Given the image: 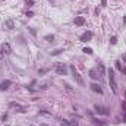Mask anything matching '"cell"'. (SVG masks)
Returning <instances> with one entry per match:
<instances>
[{
	"label": "cell",
	"instance_id": "1",
	"mask_svg": "<svg viewBox=\"0 0 126 126\" xmlns=\"http://www.w3.org/2000/svg\"><path fill=\"white\" fill-rule=\"evenodd\" d=\"M54 70H56V73H59V75H68V66H66L65 63H56L54 65Z\"/></svg>",
	"mask_w": 126,
	"mask_h": 126
},
{
	"label": "cell",
	"instance_id": "2",
	"mask_svg": "<svg viewBox=\"0 0 126 126\" xmlns=\"http://www.w3.org/2000/svg\"><path fill=\"white\" fill-rule=\"evenodd\" d=\"M70 70H72V73H73V78H75V81H76V82L79 84L81 87H84V85H85V82H84L82 76H81V75L78 73V70L75 69V66H70Z\"/></svg>",
	"mask_w": 126,
	"mask_h": 126
},
{
	"label": "cell",
	"instance_id": "3",
	"mask_svg": "<svg viewBox=\"0 0 126 126\" xmlns=\"http://www.w3.org/2000/svg\"><path fill=\"white\" fill-rule=\"evenodd\" d=\"M108 84H110L112 91L116 92V79H114V72H113V69L108 70Z\"/></svg>",
	"mask_w": 126,
	"mask_h": 126
},
{
	"label": "cell",
	"instance_id": "4",
	"mask_svg": "<svg viewBox=\"0 0 126 126\" xmlns=\"http://www.w3.org/2000/svg\"><path fill=\"white\" fill-rule=\"evenodd\" d=\"M94 108H95V112H97L98 114H104V116H107V114H108V110H107L106 107H103V106H98V104H97Z\"/></svg>",
	"mask_w": 126,
	"mask_h": 126
},
{
	"label": "cell",
	"instance_id": "5",
	"mask_svg": "<svg viewBox=\"0 0 126 126\" xmlns=\"http://www.w3.org/2000/svg\"><path fill=\"white\" fill-rule=\"evenodd\" d=\"M89 87H91V89L94 91V92H97V94H103V88L100 87L98 84H91Z\"/></svg>",
	"mask_w": 126,
	"mask_h": 126
},
{
	"label": "cell",
	"instance_id": "6",
	"mask_svg": "<svg viewBox=\"0 0 126 126\" xmlns=\"http://www.w3.org/2000/svg\"><path fill=\"white\" fill-rule=\"evenodd\" d=\"M92 38V32L91 31H87V32H84L82 37H81V41H89Z\"/></svg>",
	"mask_w": 126,
	"mask_h": 126
},
{
	"label": "cell",
	"instance_id": "7",
	"mask_svg": "<svg viewBox=\"0 0 126 126\" xmlns=\"http://www.w3.org/2000/svg\"><path fill=\"white\" fill-rule=\"evenodd\" d=\"M2 50H3V53H12V47L9 43H3L2 44Z\"/></svg>",
	"mask_w": 126,
	"mask_h": 126
},
{
	"label": "cell",
	"instance_id": "8",
	"mask_svg": "<svg viewBox=\"0 0 126 126\" xmlns=\"http://www.w3.org/2000/svg\"><path fill=\"white\" fill-rule=\"evenodd\" d=\"M84 23H85V18H84V16H78V18H75V25L82 27Z\"/></svg>",
	"mask_w": 126,
	"mask_h": 126
},
{
	"label": "cell",
	"instance_id": "9",
	"mask_svg": "<svg viewBox=\"0 0 126 126\" xmlns=\"http://www.w3.org/2000/svg\"><path fill=\"white\" fill-rule=\"evenodd\" d=\"M10 84H12L10 81H3V82H0V89H2V91H3V89H7V88L10 87Z\"/></svg>",
	"mask_w": 126,
	"mask_h": 126
},
{
	"label": "cell",
	"instance_id": "10",
	"mask_svg": "<svg viewBox=\"0 0 126 126\" xmlns=\"http://www.w3.org/2000/svg\"><path fill=\"white\" fill-rule=\"evenodd\" d=\"M89 78H91V79H94V81H97V79L100 78V75L97 73V70L91 69V70H89Z\"/></svg>",
	"mask_w": 126,
	"mask_h": 126
},
{
	"label": "cell",
	"instance_id": "11",
	"mask_svg": "<svg viewBox=\"0 0 126 126\" xmlns=\"http://www.w3.org/2000/svg\"><path fill=\"white\" fill-rule=\"evenodd\" d=\"M13 27H15L13 21H6V22H5V28H6V29H13Z\"/></svg>",
	"mask_w": 126,
	"mask_h": 126
},
{
	"label": "cell",
	"instance_id": "12",
	"mask_svg": "<svg viewBox=\"0 0 126 126\" xmlns=\"http://www.w3.org/2000/svg\"><path fill=\"white\" fill-rule=\"evenodd\" d=\"M116 68H117V69H119V70H120L122 73H125V75H126V69H125V68H123V66L120 65V62H116Z\"/></svg>",
	"mask_w": 126,
	"mask_h": 126
},
{
	"label": "cell",
	"instance_id": "13",
	"mask_svg": "<svg viewBox=\"0 0 126 126\" xmlns=\"http://www.w3.org/2000/svg\"><path fill=\"white\" fill-rule=\"evenodd\" d=\"M84 53H87V54H92V48L85 47V48H84Z\"/></svg>",
	"mask_w": 126,
	"mask_h": 126
},
{
	"label": "cell",
	"instance_id": "14",
	"mask_svg": "<svg viewBox=\"0 0 126 126\" xmlns=\"http://www.w3.org/2000/svg\"><path fill=\"white\" fill-rule=\"evenodd\" d=\"M98 70H100V75H104V66L103 65H98Z\"/></svg>",
	"mask_w": 126,
	"mask_h": 126
},
{
	"label": "cell",
	"instance_id": "15",
	"mask_svg": "<svg viewBox=\"0 0 126 126\" xmlns=\"http://www.w3.org/2000/svg\"><path fill=\"white\" fill-rule=\"evenodd\" d=\"M69 126H79V123H78V120H72V122H69Z\"/></svg>",
	"mask_w": 126,
	"mask_h": 126
},
{
	"label": "cell",
	"instance_id": "16",
	"mask_svg": "<svg viewBox=\"0 0 126 126\" xmlns=\"http://www.w3.org/2000/svg\"><path fill=\"white\" fill-rule=\"evenodd\" d=\"M110 43H112V44H116V43H117V37H112Z\"/></svg>",
	"mask_w": 126,
	"mask_h": 126
},
{
	"label": "cell",
	"instance_id": "17",
	"mask_svg": "<svg viewBox=\"0 0 126 126\" xmlns=\"http://www.w3.org/2000/svg\"><path fill=\"white\" fill-rule=\"evenodd\" d=\"M25 3H27L28 6H34V2H32V0H25Z\"/></svg>",
	"mask_w": 126,
	"mask_h": 126
},
{
	"label": "cell",
	"instance_id": "18",
	"mask_svg": "<svg viewBox=\"0 0 126 126\" xmlns=\"http://www.w3.org/2000/svg\"><path fill=\"white\" fill-rule=\"evenodd\" d=\"M46 40H47V41H53V40H54V35H47Z\"/></svg>",
	"mask_w": 126,
	"mask_h": 126
},
{
	"label": "cell",
	"instance_id": "19",
	"mask_svg": "<svg viewBox=\"0 0 126 126\" xmlns=\"http://www.w3.org/2000/svg\"><path fill=\"white\" fill-rule=\"evenodd\" d=\"M46 72H48V69H40V70H38V75H43V73H46Z\"/></svg>",
	"mask_w": 126,
	"mask_h": 126
},
{
	"label": "cell",
	"instance_id": "20",
	"mask_svg": "<svg viewBox=\"0 0 126 126\" xmlns=\"http://www.w3.org/2000/svg\"><path fill=\"white\" fill-rule=\"evenodd\" d=\"M62 51H63V50H56V51H53L51 54H53V56H56V54H60Z\"/></svg>",
	"mask_w": 126,
	"mask_h": 126
},
{
	"label": "cell",
	"instance_id": "21",
	"mask_svg": "<svg viewBox=\"0 0 126 126\" xmlns=\"http://www.w3.org/2000/svg\"><path fill=\"white\" fill-rule=\"evenodd\" d=\"M122 108L126 112V101H122Z\"/></svg>",
	"mask_w": 126,
	"mask_h": 126
},
{
	"label": "cell",
	"instance_id": "22",
	"mask_svg": "<svg viewBox=\"0 0 126 126\" xmlns=\"http://www.w3.org/2000/svg\"><path fill=\"white\" fill-rule=\"evenodd\" d=\"M27 16H28V18H31V16H34V13H32V12H27Z\"/></svg>",
	"mask_w": 126,
	"mask_h": 126
},
{
	"label": "cell",
	"instance_id": "23",
	"mask_svg": "<svg viewBox=\"0 0 126 126\" xmlns=\"http://www.w3.org/2000/svg\"><path fill=\"white\" fill-rule=\"evenodd\" d=\"M101 6H107V0H101Z\"/></svg>",
	"mask_w": 126,
	"mask_h": 126
},
{
	"label": "cell",
	"instance_id": "24",
	"mask_svg": "<svg viewBox=\"0 0 126 126\" xmlns=\"http://www.w3.org/2000/svg\"><path fill=\"white\" fill-rule=\"evenodd\" d=\"M2 59H3V50L0 48V60H2Z\"/></svg>",
	"mask_w": 126,
	"mask_h": 126
},
{
	"label": "cell",
	"instance_id": "25",
	"mask_svg": "<svg viewBox=\"0 0 126 126\" xmlns=\"http://www.w3.org/2000/svg\"><path fill=\"white\" fill-rule=\"evenodd\" d=\"M123 62H125V63H126V54H125V56H123Z\"/></svg>",
	"mask_w": 126,
	"mask_h": 126
},
{
	"label": "cell",
	"instance_id": "26",
	"mask_svg": "<svg viewBox=\"0 0 126 126\" xmlns=\"http://www.w3.org/2000/svg\"><path fill=\"white\" fill-rule=\"evenodd\" d=\"M123 122H125V123H126V114H125V117H123Z\"/></svg>",
	"mask_w": 126,
	"mask_h": 126
},
{
	"label": "cell",
	"instance_id": "27",
	"mask_svg": "<svg viewBox=\"0 0 126 126\" xmlns=\"http://www.w3.org/2000/svg\"><path fill=\"white\" fill-rule=\"evenodd\" d=\"M123 22H125V23H126V16H125V18H123Z\"/></svg>",
	"mask_w": 126,
	"mask_h": 126
},
{
	"label": "cell",
	"instance_id": "28",
	"mask_svg": "<svg viewBox=\"0 0 126 126\" xmlns=\"http://www.w3.org/2000/svg\"><path fill=\"white\" fill-rule=\"evenodd\" d=\"M41 126H48V125H46V123H43V125H41Z\"/></svg>",
	"mask_w": 126,
	"mask_h": 126
},
{
	"label": "cell",
	"instance_id": "29",
	"mask_svg": "<svg viewBox=\"0 0 126 126\" xmlns=\"http://www.w3.org/2000/svg\"><path fill=\"white\" fill-rule=\"evenodd\" d=\"M125 97H126V91H125Z\"/></svg>",
	"mask_w": 126,
	"mask_h": 126
},
{
	"label": "cell",
	"instance_id": "30",
	"mask_svg": "<svg viewBox=\"0 0 126 126\" xmlns=\"http://www.w3.org/2000/svg\"><path fill=\"white\" fill-rule=\"evenodd\" d=\"M6 126H7V125H6Z\"/></svg>",
	"mask_w": 126,
	"mask_h": 126
}]
</instances>
